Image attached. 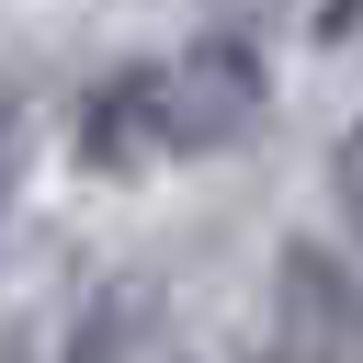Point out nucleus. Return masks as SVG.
Masks as SVG:
<instances>
[{
  "label": "nucleus",
  "instance_id": "2",
  "mask_svg": "<svg viewBox=\"0 0 363 363\" xmlns=\"http://www.w3.org/2000/svg\"><path fill=\"white\" fill-rule=\"evenodd\" d=\"M68 159L91 182H136V170H170L159 159V57H113L102 79H79V113H68Z\"/></svg>",
  "mask_w": 363,
  "mask_h": 363
},
{
  "label": "nucleus",
  "instance_id": "1",
  "mask_svg": "<svg viewBox=\"0 0 363 363\" xmlns=\"http://www.w3.org/2000/svg\"><path fill=\"white\" fill-rule=\"evenodd\" d=\"M284 102V68H272V34L250 11H216L193 23L170 57H159V159L204 170V159H238Z\"/></svg>",
  "mask_w": 363,
  "mask_h": 363
},
{
  "label": "nucleus",
  "instance_id": "6",
  "mask_svg": "<svg viewBox=\"0 0 363 363\" xmlns=\"http://www.w3.org/2000/svg\"><path fill=\"white\" fill-rule=\"evenodd\" d=\"M363 34V0H318V45H352Z\"/></svg>",
  "mask_w": 363,
  "mask_h": 363
},
{
  "label": "nucleus",
  "instance_id": "3",
  "mask_svg": "<svg viewBox=\"0 0 363 363\" xmlns=\"http://www.w3.org/2000/svg\"><path fill=\"white\" fill-rule=\"evenodd\" d=\"M147 329H159V284H147V272H102L91 306L68 318V352H57V363H136Z\"/></svg>",
  "mask_w": 363,
  "mask_h": 363
},
{
  "label": "nucleus",
  "instance_id": "7",
  "mask_svg": "<svg viewBox=\"0 0 363 363\" xmlns=\"http://www.w3.org/2000/svg\"><path fill=\"white\" fill-rule=\"evenodd\" d=\"M0 363H23V340H11V329H0Z\"/></svg>",
  "mask_w": 363,
  "mask_h": 363
},
{
  "label": "nucleus",
  "instance_id": "4",
  "mask_svg": "<svg viewBox=\"0 0 363 363\" xmlns=\"http://www.w3.org/2000/svg\"><path fill=\"white\" fill-rule=\"evenodd\" d=\"M329 216H340V238H352V261H363V113L329 136Z\"/></svg>",
  "mask_w": 363,
  "mask_h": 363
},
{
  "label": "nucleus",
  "instance_id": "8",
  "mask_svg": "<svg viewBox=\"0 0 363 363\" xmlns=\"http://www.w3.org/2000/svg\"><path fill=\"white\" fill-rule=\"evenodd\" d=\"M170 363H193V352H170Z\"/></svg>",
  "mask_w": 363,
  "mask_h": 363
},
{
  "label": "nucleus",
  "instance_id": "5",
  "mask_svg": "<svg viewBox=\"0 0 363 363\" xmlns=\"http://www.w3.org/2000/svg\"><path fill=\"white\" fill-rule=\"evenodd\" d=\"M23 170H34V113H23V91H0V227L23 204Z\"/></svg>",
  "mask_w": 363,
  "mask_h": 363
}]
</instances>
